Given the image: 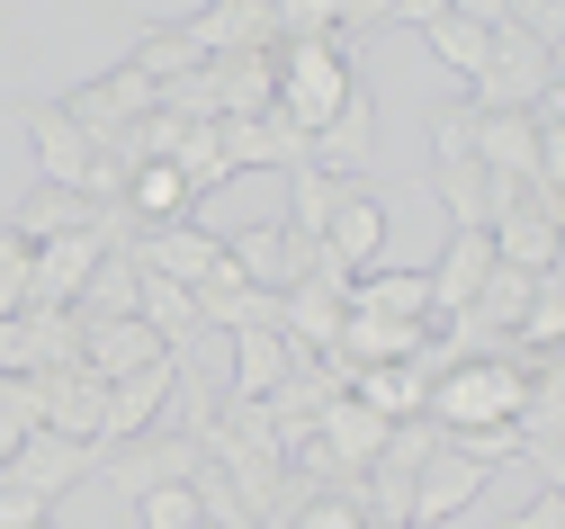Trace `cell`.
Wrapping results in <instances>:
<instances>
[{
  "label": "cell",
  "instance_id": "e575fe53",
  "mask_svg": "<svg viewBox=\"0 0 565 529\" xmlns=\"http://www.w3.org/2000/svg\"><path fill=\"white\" fill-rule=\"evenodd\" d=\"M297 529H377V520L360 511V494H306L297 502Z\"/></svg>",
  "mask_w": 565,
  "mask_h": 529
},
{
  "label": "cell",
  "instance_id": "5bb4252c",
  "mask_svg": "<svg viewBox=\"0 0 565 529\" xmlns=\"http://www.w3.org/2000/svg\"><path fill=\"white\" fill-rule=\"evenodd\" d=\"M539 117L530 108H493L484 126H476V162L493 171V189H503V198H521L530 180H539Z\"/></svg>",
  "mask_w": 565,
  "mask_h": 529
},
{
  "label": "cell",
  "instance_id": "44dd1931",
  "mask_svg": "<svg viewBox=\"0 0 565 529\" xmlns=\"http://www.w3.org/2000/svg\"><path fill=\"white\" fill-rule=\"evenodd\" d=\"M297 341L288 332H234V377H225V395L234 404H269L278 387H288V377H297Z\"/></svg>",
  "mask_w": 565,
  "mask_h": 529
},
{
  "label": "cell",
  "instance_id": "836d02e7",
  "mask_svg": "<svg viewBox=\"0 0 565 529\" xmlns=\"http://www.w3.org/2000/svg\"><path fill=\"white\" fill-rule=\"evenodd\" d=\"M476 126H484V108H476V99L431 108V154H476Z\"/></svg>",
  "mask_w": 565,
  "mask_h": 529
},
{
  "label": "cell",
  "instance_id": "2e32d148",
  "mask_svg": "<svg viewBox=\"0 0 565 529\" xmlns=\"http://www.w3.org/2000/svg\"><path fill=\"white\" fill-rule=\"evenodd\" d=\"M422 189H431L440 207H449V224H476V234H493V215H503L512 198L493 189V171L476 162V154H431V171H422ZM530 198V189H521Z\"/></svg>",
  "mask_w": 565,
  "mask_h": 529
},
{
  "label": "cell",
  "instance_id": "6da1fadb",
  "mask_svg": "<svg viewBox=\"0 0 565 529\" xmlns=\"http://www.w3.org/2000/svg\"><path fill=\"white\" fill-rule=\"evenodd\" d=\"M521 404H530V359L521 350H458V359L431 368V422L449 440L503 431V422H521Z\"/></svg>",
  "mask_w": 565,
  "mask_h": 529
},
{
  "label": "cell",
  "instance_id": "30bf717a",
  "mask_svg": "<svg viewBox=\"0 0 565 529\" xmlns=\"http://www.w3.org/2000/svg\"><path fill=\"white\" fill-rule=\"evenodd\" d=\"M341 324H350V278H341L332 261H315V269L288 287V341H297L306 359H332Z\"/></svg>",
  "mask_w": 565,
  "mask_h": 529
},
{
  "label": "cell",
  "instance_id": "7a4b0ae2",
  "mask_svg": "<svg viewBox=\"0 0 565 529\" xmlns=\"http://www.w3.org/2000/svg\"><path fill=\"white\" fill-rule=\"evenodd\" d=\"M360 91V72H350V54H341V36H323V45H278V117H288L306 144L341 117V99Z\"/></svg>",
  "mask_w": 565,
  "mask_h": 529
},
{
  "label": "cell",
  "instance_id": "f1b7e54d",
  "mask_svg": "<svg viewBox=\"0 0 565 529\" xmlns=\"http://www.w3.org/2000/svg\"><path fill=\"white\" fill-rule=\"evenodd\" d=\"M135 315H145V324H153L171 350H180L189 332H206V324H198V296H189L180 278H153V269H145V296H135Z\"/></svg>",
  "mask_w": 565,
  "mask_h": 529
},
{
  "label": "cell",
  "instance_id": "4fadbf2b",
  "mask_svg": "<svg viewBox=\"0 0 565 529\" xmlns=\"http://www.w3.org/2000/svg\"><path fill=\"white\" fill-rule=\"evenodd\" d=\"M153 99H162V91L145 82V72H135V63H117L108 82H90V91H73V99H63V108H73V126H82V135L99 144V154H108V144H117V135H126L135 117H153Z\"/></svg>",
  "mask_w": 565,
  "mask_h": 529
},
{
  "label": "cell",
  "instance_id": "ffe728a7",
  "mask_svg": "<svg viewBox=\"0 0 565 529\" xmlns=\"http://www.w3.org/2000/svg\"><path fill=\"white\" fill-rule=\"evenodd\" d=\"M493 252H503L512 269H556V252H565V207H539V198H512L503 215H493Z\"/></svg>",
  "mask_w": 565,
  "mask_h": 529
},
{
  "label": "cell",
  "instance_id": "f546056e",
  "mask_svg": "<svg viewBox=\"0 0 565 529\" xmlns=\"http://www.w3.org/2000/svg\"><path fill=\"white\" fill-rule=\"evenodd\" d=\"M269 19H278V45H323L341 36V0H269Z\"/></svg>",
  "mask_w": 565,
  "mask_h": 529
},
{
  "label": "cell",
  "instance_id": "d6a6232c",
  "mask_svg": "<svg viewBox=\"0 0 565 529\" xmlns=\"http://www.w3.org/2000/svg\"><path fill=\"white\" fill-rule=\"evenodd\" d=\"M135 520H145V529H198V520H206V502H198V485H162V494L135 502Z\"/></svg>",
  "mask_w": 565,
  "mask_h": 529
},
{
  "label": "cell",
  "instance_id": "1f68e13d",
  "mask_svg": "<svg viewBox=\"0 0 565 529\" xmlns=\"http://www.w3.org/2000/svg\"><path fill=\"white\" fill-rule=\"evenodd\" d=\"M28 278H36V243L0 224V324H10V315H28Z\"/></svg>",
  "mask_w": 565,
  "mask_h": 529
},
{
  "label": "cell",
  "instance_id": "7402d4cb",
  "mask_svg": "<svg viewBox=\"0 0 565 529\" xmlns=\"http://www.w3.org/2000/svg\"><path fill=\"white\" fill-rule=\"evenodd\" d=\"M350 395H360L377 422H422V413H431V350L395 359V368H360V377H350Z\"/></svg>",
  "mask_w": 565,
  "mask_h": 529
},
{
  "label": "cell",
  "instance_id": "7c38bea8",
  "mask_svg": "<svg viewBox=\"0 0 565 529\" xmlns=\"http://www.w3.org/2000/svg\"><path fill=\"white\" fill-rule=\"evenodd\" d=\"M189 45L206 63H234V54H278V19H269V0H206L198 19H180Z\"/></svg>",
  "mask_w": 565,
  "mask_h": 529
},
{
  "label": "cell",
  "instance_id": "f35d334b",
  "mask_svg": "<svg viewBox=\"0 0 565 529\" xmlns=\"http://www.w3.org/2000/svg\"><path fill=\"white\" fill-rule=\"evenodd\" d=\"M45 520V502L36 494H19V485H0V529H36Z\"/></svg>",
  "mask_w": 565,
  "mask_h": 529
},
{
  "label": "cell",
  "instance_id": "52a82bcc",
  "mask_svg": "<svg viewBox=\"0 0 565 529\" xmlns=\"http://www.w3.org/2000/svg\"><path fill=\"white\" fill-rule=\"evenodd\" d=\"M82 476H99V448L90 440H63V431H28L19 448H10V467H0V485H19V494H36L45 511L73 494Z\"/></svg>",
  "mask_w": 565,
  "mask_h": 529
},
{
  "label": "cell",
  "instance_id": "3957f363",
  "mask_svg": "<svg viewBox=\"0 0 565 529\" xmlns=\"http://www.w3.org/2000/svg\"><path fill=\"white\" fill-rule=\"evenodd\" d=\"M198 467H206L198 431H145V440H126V448H99V476H108L126 502H145V494H162V485H198Z\"/></svg>",
  "mask_w": 565,
  "mask_h": 529
},
{
  "label": "cell",
  "instance_id": "8fae6325",
  "mask_svg": "<svg viewBox=\"0 0 565 529\" xmlns=\"http://www.w3.org/2000/svg\"><path fill=\"white\" fill-rule=\"evenodd\" d=\"M225 252H234V269H243L252 287H297V278L323 261V243H306L288 215H278V224H243V234H225Z\"/></svg>",
  "mask_w": 565,
  "mask_h": 529
},
{
  "label": "cell",
  "instance_id": "7bdbcfd3",
  "mask_svg": "<svg viewBox=\"0 0 565 529\" xmlns=\"http://www.w3.org/2000/svg\"><path fill=\"white\" fill-rule=\"evenodd\" d=\"M36 529H45V520H36Z\"/></svg>",
  "mask_w": 565,
  "mask_h": 529
},
{
  "label": "cell",
  "instance_id": "277c9868",
  "mask_svg": "<svg viewBox=\"0 0 565 529\" xmlns=\"http://www.w3.org/2000/svg\"><path fill=\"white\" fill-rule=\"evenodd\" d=\"M547 82H556V45H539V36H521V28H493V54H484V72L467 82V99H476L484 117H493V108H539Z\"/></svg>",
  "mask_w": 565,
  "mask_h": 529
},
{
  "label": "cell",
  "instance_id": "603a6c76",
  "mask_svg": "<svg viewBox=\"0 0 565 529\" xmlns=\"http://www.w3.org/2000/svg\"><path fill=\"white\" fill-rule=\"evenodd\" d=\"M350 306L395 315V324H422V332L440 324V306H431V269H395V261H377L369 278H350Z\"/></svg>",
  "mask_w": 565,
  "mask_h": 529
},
{
  "label": "cell",
  "instance_id": "4316f807",
  "mask_svg": "<svg viewBox=\"0 0 565 529\" xmlns=\"http://www.w3.org/2000/svg\"><path fill=\"white\" fill-rule=\"evenodd\" d=\"M126 63L145 72L153 91H171V82H189V72H198L206 54L189 45V28H180V19H162V28H145V36H135V54H126Z\"/></svg>",
  "mask_w": 565,
  "mask_h": 529
},
{
  "label": "cell",
  "instance_id": "ba28073f",
  "mask_svg": "<svg viewBox=\"0 0 565 529\" xmlns=\"http://www.w3.org/2000/svg\"><path fill=\"white\" fill-rule=\"evenodd\" d=\"M323 261H332L341 278H369V269L386 261V198H377L369 180H341L332 224H323Z\"/></svg>",
  "mask_w": 565,
  "mask_h": 529
},
{
  "label": "cell",
  "instance_id": "5b68a950",
  "mask_svg": "<svg viewBox=\"0 0 565 529\" xmlns=\"http://www.w3.org/2000/svg\"><path fill=\"white\" fill-rule=\"evenodd\" d=\"M19 135H28V154L54 189H99V144L73 126L63 99H19Z\"/></svg>",
  "mask_w": 565,
  "mask_h": 529
},
{
  "label": "cell",
  "instance_id": "8992f818",
  "mask_svg": "<svg viewBox=\"0 0 565 529\" xmlns=\"http://www.w3.org/2000/svg\"><path fill=\"white\" fill-rule=\"evenodd\" d=\"M484 485H493V467H484V458H467L458 440H440L431 458L413 467V520H404V529H449L467 502H484Z\"/></svg>",
  "mask_w": 565,
  "mask_h": 529
},
{
  "label": "cell",
  "instance_id": "8d00e7d4",
  "mask_svg": "<svg viewBox=\"0 0 565 529\" xmlns=\"http://www.w3.org/2000/svg\"><path fill=\"white\" fill-rule=\"evenodd\" d=\"M395 10L404 0H341V36H377V28H395Z\"/></svg>",
  "mask_w": 565,
  "mask_h": 529
},
{
  "label": "cell",
  "instance_id": "83f0119b",
  "mask_svg": "<svg viewBox=\"0 0 565 529\" xmlns=\"http://www.w3.org/2000/svg\"><path fill=\"white\" fill-rule=\"evenodd\" d=\"M422 36H431V63L440 72H458V82H476V72H484V54H493V28H476V19H431V28H422Z\"/></svg>",
  "mask_w": 565,
  "mask_h": 529
},
{
  "label": "cell",
  "instance_id": "cb8c5ba5",
  "mask_svg": "<svg viewBox=\"0 0 565 529\" xmlns=\"http://www.w3.org/2000/svg\"><path fill=\"white\" fill-rule=\"evenodd\" d=\"M369 154H377V99H369V91H350V99H341V117L315 135V162H323V171H341V180H360V171H369Z\"/></svg>",
  "mask_w": 565,
  "mask_h": 529
},
{
  "label": "cell",
  "instance_id": "e0dca14e",
  "mask_svg": "<svg viewBox=\"0 0 565 529\" xmlns=\"http://www.w3.org/2000/svg\"><path fill=\"white\" fill-rule=\"evenodd\" d=\"M135 261H145L153 278H180V287H198L206 269L225 261V234H206L198 215H171V224H145V234H135Z\"/></svg>",
  "mask_w": 565,
  "mask_h": 529
},
{
  "label": "cell",
  "instance_id": "d4e9b609",
  "mask_svg": "<svg viewBox=\"0 0 565 529\" xmlns=\"http://www.w3.org/2000/svg\"><path fill=\"white\" fill-rule=\"evenodd\" d=\"M135 296H145V261H135V243H108L73 315H82V324H99V315H135Z\"/></svg>",
  "mask_w": 565,
  "mask_h": 529
},
{
  "label": "cell",
  "instance_id": "ab89813d",
  "mask_svg": "<svg viewBox=\"0 0 565 529\" xmlns=\"http://www.w3.org/2000/svg\"><path fill=\"white\" fill-rule=\"evenodd\" d=\"M530 458H539V476H547V494H565V431H556V440H539Z\"/></svg>",
  "mask_w": 565,
  "mask_h": 529
},
{
  "label": "cell",
  "instance_id": "9c48e42d",
  "mask_svg": "<svg viewBox=\"0 0 565 529\" xmlns=\"http://www.w3.org/2000/svg\"><path fill=\"white\" fill-rule=\"evenodd\" d=\"M180 387H189V368H180V359H153V368L117 377V387H108V422H99V448H126V440L162 431V404H171Z\"/></svg>",
  "mask_w": 565,
  "mask_h": 529
},
{
  "label": "cell",
  "instance_id": "ac0fdd59",
  "mask_svg": "<svg viewBox=\"0 0 565 529\" xmlns=\"http://www.w3.org/2000/svg\"><path fill=\"white\" fill-rule=\"evenodd\" d=\"M493 234H476V224H449V243H440V261H431V306H440V324H458L467 306H476V287L493 278Z\"/></svg>",
  "mask_w": 565,
  "mask_h": 529
},
{
  "label": "cell",
  "instance_id": "d6986e66",
  "mask_svg": "<svg viewBox=\"0 0 565 529\" xmlns=\"http://www.w3.org/2000/svg\"><path fill=\"white\" fill-rule=\"evenodd\" d=\"M153 359H180L145 315H99V324H82V368H99L108 387L117 377H135V368H153Z\"/></svg>",
  "mask_w": 565,
  "mask_h": 529
},
{
  "label": "cell",
  "instance_id": "9a60e30c",
  "mask_svg": "<svg viewBox=\"0 0 565 529\" xmlns=\"http://www.w3.org/2000/svg\"><path fill=\"white\" fill-rule=\"evenodd\" d=\"M36 404H45V431L90 440V448H99V422H108V377H99V368H36Z\"/></svg>",
  "mask_w": 565,
  "mask_h": 529
},
{
  "label": "cell",
  "instance_id": "d590c367",
  "mask_svg": "<svg viewBox=\"0 0 565 529\" xmlns=\"http://www.w3.org/2000/svg\"><path fill=\"white\" fill-rule=\"evenodd\" d=\"M512 28L539 36V45H556L565 36V0H512Z\"/></svg>",
  "mask_w": 565,
  "mask_h": 529
},
{
  "label": "cell",
  "instance_id": "484cf974",
  "mask_svg": "<svg viewBox=\"0 0 565 529\" xmlns=\"http://www.w3.org/2000/svg\"><path fill=\"white\" fill-rule=\"evenodd\" d=\"M189 180H180V162H145V171H126V215H135V234H145V224H171V215H189Z\"/></svg>",
  "mask_w": 565,
  "mask_h": 529
},
{
  "label": "cell",
  "instance_id": "74e56055",
  "mask_svg": "<svg viewBox=\"0 0 565 529\" xmlns=\"http://www.w3.org/2000/svg\"><path fill=\"white\" fill-rule=\"evenodd\" d=\"M503 529H565V494H547V485H539V494H530V502H521Z\"/></svg>",
  "mask_w": 565,
  "mask_h": 529
},
{
  "label": "cell",
  "instance_id": "4dcf8cb0",
  "mask_svg": "<svg viewBox=\"0 0 565 529\" xmlns=\"http://www.w3.org/2000/svg\"><path fill=\"white\" fill-rule=\"evenodd\" d=\"M45 431V404H36V377H0V467H10V448Z\"/></svg>",
  "mask_w": 565,
  "mask_h": 529
},
{
  "label": "cell",
  "instance_id": "b9f144b4",
  "mask_svg": "<svg viewBox=\"0 0 565 529\" xmlns=\"http://www.w3.org/2000/svg\"><path fill=\"white\" fill-rule=\"evenodd\" d=\"M556 63H565V36H556Z\"/></svg>",
  "mask_w": 565,
  "mask_h": 529
},
{
  "label": "cell",
  "instance_id": "60d3db41",
  "mask_svg": "<svg viewBox=\"0 0 565 529\" xmlns=\"http://www.w3.org/2000/svg\"><path fill=\"white\" fill-rule=\"evenodd\" d=\"M431 19H449V0H404L395 10V28H431Z\"/></svg>",
  "mask_w": 565,
  "mask_h": 529
}]
</instances>
